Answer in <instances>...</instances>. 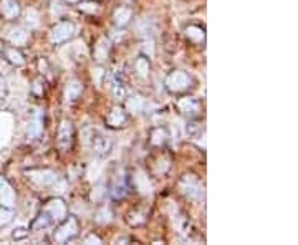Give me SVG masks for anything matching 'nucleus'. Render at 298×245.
I'll return each instance as SVG.
<instances>
[{"instance_id": "obj_1", "label": "nucleus", "mask_w": 298, "mask_h": 245, "mask_svg": "<svg viewBox=\"0 0 298 245\" xmlns=\"http://www.w3.org/2000/svg\"><path fill=\"white\" fill-rule=\"evenodd\" d=\"M179 189L187 199L194 200V202H200L204 200V186L200 184V181L191 174L184 176L181 181H179Z\"/></svg>"}, {"instance_id": "obj_2", "label": "nucleus", "mask_w": 298, "mask_h": 245, "mask_svg": "<svg viewBox=\"0 0 298 245\" xmlns=\"http://www.w3.org/2000/svg\"><path fill=\"white\" fill-rule=\"evenodd\" d=\"M78 230H80L78 229V220L74 217H68L65 219L60 227H56V230L53 232V240L56 244H65L76 237Z\"/></svg>"}, {"instance_id": "obj_3", "label": "nucleus", "mask_w": 298, "mask_h": 245, "mask_svg": "<svg viewBox=\"0 0 298 245\" xmlns=\"http://www.w3.org/2000/svg\"><path fill=\"white\" fill-rule=\"evenodd\" d=\"M191 76L187 75L186 72H181V70H176L171 75L166 78V88H168L171 93H181V91H186L191 86Z\"/></svg>"}, {"instance_id": "obj_4", "label": "nucleus", "mask_w": 298, "mask_h": 245, "mask_svg": "<svg viewBox=\"0 0 298 245\" xmlns=\"http://www.w3.org/2000/svg\"><path fill=\"white\" fill-rule=\"evenodd\" d=\"M74 35V25L72 22H58L53 25V28L50 30V42L53 45H61V43L68 42Z\"/></svg>"}, {"instance_id": "obj_5", "label": "nucleus", "mask_w": 298, "mask_h": 245, "mask_svg": "<svg viewBox=\"0 0 298 245\" xmlns=\"http://www.w3.org/2000/svg\"><path fill=\"white\" fill-rule=\"evenodd\" d=\"M43 212L47 214L51 222H60L67 217V204H65V200L60 197L51 199V200H48L47 205L43 207Z\"/></svg>"}, {"instance_id": "obj_6", "label": "nucleus", "mask_w": 298, "mask_h": 245, "mask_svg": "<svg viewBox=\"0 0 298 245\" xmlns=\"http://www.w3.org/2000/svg\"><path fill=\"white\" fill-rule=\"evenodd\" d=\"M91 136L88 138V144L93 147V151L98 156H106L109 151H111V139H109L106 134L99 133V131H91Z\"/></svg>"}, {"instance_id": "obj_7", "label": "nucleus", "mask_w": 298, "mask_h": 245, "mask_svg": "<svg viewBox=\"0 0 298 245\" xmlns=\"http://www.w3.org/2000/svg\"><path fill=\"white\" fill-rule=\"evenodd\" d=\"M73 136H74V131H73V124L72 121L63 120L58 128V134H56V144L61 151H68L73 144Z\"/></svg>"}, {"instance_id": "obj_8", "label": "nucleus", "mask_w": 298, "mask_h": 245, "mask_svg": "<svg viewBox=\"0 0 298 245\" xmlns=\"http://www.w3.org/2000/svg\"><path fill=\"white\" fill-rule=\"evenodd\" d=\"M28 179L32 181L33 184L37 186H51L58 181V176H56L55 171H50V169H32L27 172Z\"/></svg>"}, {"instance_id": "obj_9", "label": "nucleus", "mask_w": 298, "mask_h": 245, "mask_svg": "<svg viewBox=\"0 0 298 245\" xmlns=\"http://www.w3.org/2000/svg\"><path fill=\"white\" fill-rule=\"evenodd\" d=\"M177 108H179V111L187 118H196V116H199V113H200V103L194 98H189V96L179 99Z\"/></svg>"}, {"instance_id": "obj_10", "label": "nucleus", "mask_w": 298, "mask_h": 245, "mask_svg": "<svg viewBox=\"0 0 298 245\" xmlns=\"http://www.w3.org/2000/svg\"><path fill=\"white\" fill-rule=\"evenodd\" d=\"M15 191L14 187L8 184L7 179L0 177V204L3 207H14L15 205Z\"/></svg>"}, {"instance_id": "obj_11", "label": "nucleus", "mask_w": 298, "mask_h": 245, "mask_svg": "<svg viewBox=\"0 0 298 245\" xmlns=\"http://www.w3.org/2000/svg\"><path fill=\"white\" fill-rule=\"evenodd\" d=\"M126 122H128V115H126L124 109L120 108V106L113 108V111L109 113L108 118H106V124L113 129L123 128V126H126Z\"/></svg>"}, {"instance_id": "obj_12", "label": "nucleus", "mask_w": 298, "mask_h": 245, "mask_svg": "<svg viewBox=\"0 0 298 245\" xmlns=\"http://www.w3.org/2000/svg\"><path fill=\"white\" fill-rule=\"evenodd\" d=\"M0 15L7 20H15L20 15V5L17 0H0Z\"/></svg>"}, {"instance_id": "obj_13", "label": "nucleus", "mask_w": 298, "mask_h": 245, "mask_svg": "<svg viewBox=\"0 0 298 245\" xmlns=\"http://www.w3.org/2000/svg\"><path fill=\"white\" fill-rule=\"evenodd\" d=\"M83 93V85L78 80H70L67 88H65V101L72 104L76 101Z\"/></svg>"}, {"instance_id": "obj_14", "label": "nucleus", "mask_w": 298, "mask_h": 245, "mask_svg": "<svg viewBox=\"0 0 298 245\" xmlns=\"http://www.w3.org/2000/svg\"><path fill=\"white\" fill-rule=\"evenodd\" d=\"M42 122H43V121H42L40 111H38V109H35L32 120H30V122H28V129H27L28 139H37V138H40L42 129H43V124H42Z\"/></svg>"}, {"instance_id": "obj_15", "label": "nucleus", "mask_w": 298, "mask_h": 245, "mask_svg": "<svg viewBox=\"0 0 298 245\" xmlns=\"http://www.w3.org/2000/svg\"><path fill=\"white\" fill-rule=\"evenodd\" d=\"M109 194H111L113 199H123V197H126V196H128V182H126V179L123 177V176H118V177L115 179V182H113Z\"/></svg>"}, {"instance_id": "obj_16", "label": "nucleus", "mask_w": 298, "mask_h": 245, "mask_svg": "<svg viewBox=\"0 0 298 245\" xmlns=\"http://www.w3.org/2000/svg\"><path fill=\"white\" fill-rule=\"evenodd\" d=\"M134 186H136V189H138L141 194L144 196H149L152 192V186H151V182H149V177L146 176L144 172H141V171H136V174H134Z\"/></svg>"}, {"instance_id": "obj_17", "label": "nucleus", "mask_w": 298, "mask_h": 245, "mask_svg": "<svg viewBox=\"0 0 298 245\" xmlns=\"http://www.w3.org/2000/svg\"><path fill=\"white\" fill-rule=\"evenodd\" d=\"M7 40L15 47H24L25 43L28 42V33L25 32L22 27H17V28H12L10 32L7 35Z\"/></svg>"}, {"instance_id": "obj_18", "label": "nucleus", "mask_w": 298, "mask_h": 245, "mask_svg": "<svg viewBox=\"0 0 298 245\" xmlns=\"http://www.w3.org/2000/svg\"><path fill=\"white\" fill-rule=\"evenodd\" d=\"M131 17H133V12H131L129 7H120L113 15V22H115L116 27L123 28L131 22Z\"/></svg>"}, {"instance_id": "obj_19", "label": "nucleus", "mask_w": 298, "mask_h": 245, "mask_svg": "<svg viewBox=\"0 0 298 245\" xmlns=\"http://www.w3.org/2000/svg\"><path fill=\"white\" fill-rule=\"evenodd\" d=\"M126 108H128V111L139 115V113H143L144 109L148 108V103L143 96H131V98H128V101H126Z\"/></svg>"}, {"instance_id": "obj_20", "label": "nucleus", "mask_w": 298, "mask_h": 245, "mask_svg": "<svg viewBox=\"0 0 298 245\" xmlns=\"http://www.w3.org/2000/svg\"><path fill=\"white\" fill-rule=\"evenodd\" d=\"M111 91L118 99H124L126 88H124V83H123V80L120 78L118 73H113L111 75Z\"/></svg>"}, {"instance_id": "obj_21", "label": "nucleus", "mask_w": 298, "mask_h": 245, "mask_svg": "<svg viewBox=\"0 0 298 245\" xmlns=\"http://www.w3.org/2000/svg\"><path fill=\"white\" fill-rule=\"evenodd\" d=\"M3 53H5L7 61H10V63L15 65V67H22V65L25 63V58H24V55H22V51H19L14 47L5 48V50H3Z\"/></svg>"}, {"instance_id": "obj_22", "label": "nucleus", "mask_w": 298, "mask_h": 245, "mask_svg": "<svg viewBox=\"0 0 298 245\" xmlns=\"http://www.w3.org/2000/svg\"><path fill=\"white\" fill-rule=\"evenodd\" d=\"M186 35L189 40H192L194 43H204L205 42V32L204 28L197 27V25H189L186 28Z\"/></svg>"}, {"instance_id": "obj_23", "label": "nucleus", "mask_w": 298, "mask_h": 245, "mask_svg": "<svg viewBox=\"0 0 298 245\" xmlns=\"http://www.w3.org/2000/svg\"><path fill=\"white\" fill-rule=\"evenodd\" d=\"M168 131L164 128H154L151 131V138H149V141H151L152 146H163V144L168 141Z\"/></svg>"}, {"instance_id": "obj_24", "label": "nucleus", "mask_w": 298, "mask_h": 245, "mask_svg": "<svg viewBox=\"0 0 298 245\" xmlns=\"http://www.w3.org/2000/svg\"><path fill=\"white\" fill-rule=\"evenodd\" d=\"M108 53H109V42L106 38H101L95 48V58L98 61H104L108 58Z\"/></svg>"}, {"instance_id": "obj_25", "label": "nucleus", "mask_w": 298, "mask_h": 245, "mask_svg": "<svg viewBox=\"0 0 298 245\" xmlns=\"http://www.w3.org/2000/svg\"><path fill=\"white\" fill-rule=\"evenodd\" d=\"M136 73H138L141 78H148L149 76V60L146 56H139L138 60H136Z\"/></svg>"}, {"instance_id": "obj_26", "label": "nucleus", "mask_w": 298, "mask_h": 245, "mask_svg": "<svg viewBox=\"0 0 298 245\" xmlns=\"http://www.w3.org/2000/svg\"><path fill=\"white\" fill-rule=\"evenodd\" d=\"M25 24H27L30 28H37L38 25H40V15H38V12L35 10V8H28V10L25 12Z\"/></svg>"}, {"instance_id": "obj_27", "label": "nucleus", "mask_w": 298, "mask_h": 245, "mask_svg": "<svg viewBox=\"0 0 298 245\" xmlns=\"http://www.w3.org/2000/svg\"><path fill=\"white\" fill-rule=\"evenodd\" d=\"M111 219H113V212L109 207H101L95 214V220L98 222V224H108V222H111Z\"/></svg>"}, {"instance_id": "obj_28", "label": "nucleus", "mask_w": 298, "mask_h": 245, "mask_svg": "<svg viewBox=\"0 0 298 245\" xmlns=\"http://www.w3.org/2000/svg\"><path fill=\"white\" fill-rule=\"evenodd\" d=\"M14 220V212H12V207H0V227H5L10 222Z\"/></svg>"}, {"instance_id": "obj_29", "label": "nucleus", "mask_w": 298, "mask_h": 245, "mask_svg": "<svg viewBox=\"0 0 298 245\" xmlns=\"http://www.w3.org/2000/svg\"><path fill=\"white\" fill-rule=\"evenodd\" d=\"M144 220H146V217H144L143 212H131L128 216L129 225H133V227H138V225L144 224Z\"/></svg>"}, {"instance_id": "obj_30", "label": "nucleus", "mask_w": 298, "mask_h": 245, "mask_svg": "<svg viewBox=\"0 0 298 245\" xmlns=\"http://www.w3.org/2000/svg\"><path fill=\"white\" fill-rule=\"evenodd\" d=\"M51 224V220L48 219V216L45 212H42L40 216L37 217V220L33 222V229H38V227H47V225H50Z\"/></svg>"}, {"instance_id": "obj_31", "label": "nucleus", "mask_w": 298, "mask_h": 245, "mask_svg": "<svg viewBox=\"0 0 298 245\" xmlns=\"http://www.w3.org/2000/svg\"><path fill=\"white\" fill-rule=\"evenodd\" d=\"M80 8H81L83 12H88V14H96V12H99V10H101V7H99L98 3H95V2L81 3Z\"/></svg>"}, {"instance_id": "obj_32", "label": "nucleus", "mask_w": 298, "mask_h": 245, "mask_svg": "<svg viewBox=\"0 0 298 245\" xmlns=\"http://www.w3.org/2000/svg\"><path fill=\"white\" fill-rule=\"evenodd\" d=\"M168 169H169V159L168 157H161L156 166V174H164Z\"/></svg>"}, {"instance_id": "obj_33", "label": "nucleus", "mask_w": 298, "mask_h": 245, "mask_svg": "<svg viewBox=\"0 0 298 245\" xmlns=\"http://www.w3.org/2000/svg\"><path fill=\"white\" fill-rule=\"evenodd\" d=\"M32 91H33L35 95H38V96L43 95V85H42V80H37V81L33 83V88H32Z\"/></svg>"}, {"instance_id": "obj_34", "label": "nucleus", "mask_w": 298, "mask_h": 245, "mask_svg": "<svg viewBox=\"0 0 298 245\" xmlns=\"http://www.w3.org/2000/svg\"><path fill=\"white\" fill-rule=\"evenodd\" d=\"M85 244H101V239L96 237V235H88L85 239Z\"/></svg>"}, {"instance_id": "obj_35", "label": "nucleus", "mask_w": 298, "mask_h": 245, "mask_svg": "<svg viewBox=\"0 0 298 245\" xmlns=\"http://www.w3.org/2000/svg\"><path fill=\"white\" fill-rule=\"evenodd\" d=\"M3 99H5V86L0 83V106H2Z\"/></svg>"}, {"instance_id": "obj_36", "label": "nucleus", "mask_w": 298, "mask_h": 245, "mask_svg": "<svg viewBox=\"0 0 298 245\" xmlns=\"http://www.w3.org/2000/svg\"><path fill=\"white\" fill-rule=\"evenodd\" d=\"M27 235V232H14V239H22Z\"/></svg>"}, {"instance_id": "obj_37", "label": "nucleus", "mask_w": 298, "mask_h": 245, "mask_svg": "<svg viewBox=\"0 0 298 245\" xmlns=\"http://www.w3.org/2000/svg\"><path fill=\"white\" fill-rule=\"evenodd\" d=\"M65 2H68V3H76V2H80V0H65Z\"/></svg>"}, {"instance_id": "obj_38", "label": "nucleus", "mask_w": 298, "mask_h": 245, "mask_svg": "<svg viewBox=\"0 0 298 245\" xmlns=\"http://www.w3.org/2000/svg\"><path fill=\"white\" fill-rule=\"evenodd\" d=\"M0 48H2V43H0Z\"/></svg>"}]
</instances>
